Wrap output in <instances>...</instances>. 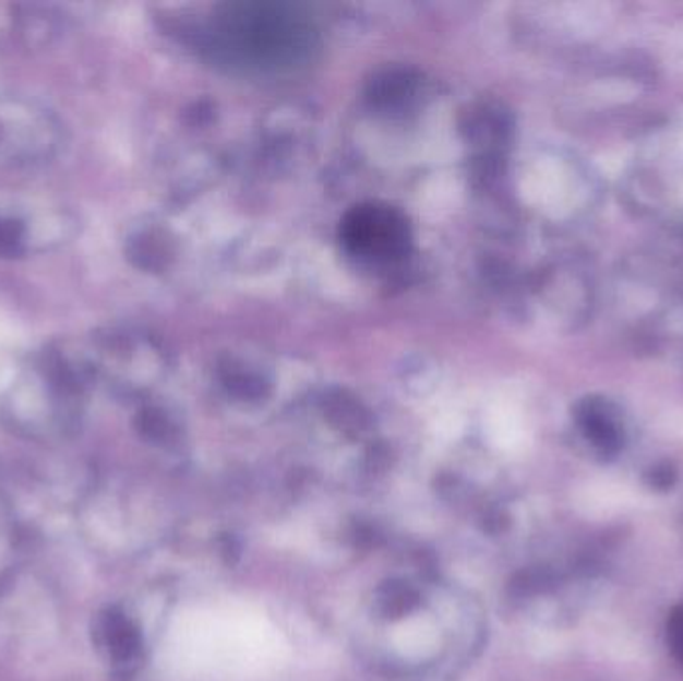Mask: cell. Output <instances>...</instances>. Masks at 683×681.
<instances>
[{"label":"cell","instance_id":"cell-1","mask_svg":"<svg viewBox=\"0 0 683 681\" xmlns=\"http://www.w3.org/2000/svg\"><path fill=\"white\" fill-rule=\"evenodd\" d=\"M220 59L248 71H292L316 50V28L304 12L283 2H232L211 24Z\"/></svg>","mask_w":683,"mask_h":681},{"label":"cell","instance_id":"cell-2","mask_svg":"<svg viewBox=\"0 0 683 681\" xmlns=\"http://www.w3.org/2000/svg\"><path fill=\"white\" fill-rule=\"evenodd\" d=\"M340 238L348 254L372 266L400 262L412 244L404 214L378 202L354 206L342 220Z\"/></svg>","mask_w":683,"mask_h":681},{"label":"cell","instance_id":"cell-3","mask_svg":"<svg viewBox=\"0 0 683 681\" xmlns=\"http://www.w3.org/2000/svg\"><path fill=\"white\" fill-rule=\"evenodd\" d=\"M582 423L589 438L601 447L618 444V428L610 416L608 408L598 402H588L582 410Z\"/></svg>","mask_w":683,"mask_h":681},{"label":"cell","instance_id":"cell-4","mask_svg":"<svg viewBox=\"0 0 683 681\" xmlns=\"http://www.w3.org/2000/svg\"><path fill=\"white\" fill-rule=\"evenodd\" d=\"M23 224L0 218V256H16L23 252Z\"/></svg>","mask_w":683,"mask_h":681},{"label":"cell","instance_id":"cell-5","mask_svg":"<svg viewBox=\"0 0 683 681\" xmlns=\"http://www.w3.org/2000/svg\"><path fill=\"white\" fill-rule=\"evenodd\" d=\"M668 640H670L673 656L680 659V664L683 666V608H678L670 618Z\"/></svg>","mask_w":683,"mask_h":681}]
</instances>
